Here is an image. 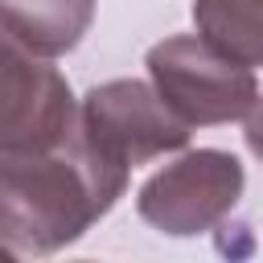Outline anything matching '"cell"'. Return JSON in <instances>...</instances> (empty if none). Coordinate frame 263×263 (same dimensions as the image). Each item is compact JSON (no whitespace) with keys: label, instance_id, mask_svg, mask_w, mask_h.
<instances>
[{"label":"cell","instance_id":"2","mask_svg":"<svg viewBox=\"0 0 263 263\" xmlns=\"http://www.w3.org/2000/svg\"><path fill=\"white\" fill-rule=\"evenodd\" d=\"M148 86L156 99L193 132V127H214V123H247L255 132V111H259V78L255 70L222 58L210 49L201 37L181 33L164 37L148 49Z\"/></svg>","mask_w":263,"mask_h":263},{"label":"cell","instance_id":"3","mask_svg":"<svg viewBox=\"0 0 263 263\" xmlns=\"http://www.w3.org/2000/svg\"><path fill=\"white\" fill-rule=\"evenodd\" d=\"M242 185L247 168L234 152L197 148L152 173L136 193V210L152 230L168 238H193L230 218L242 197Z\"/></svg>","mask_w":263,"mask_h":263},{"label":"cell","instance_id":"4","mask_svg":"<svg viewBox=\"0 0 263 263\" xmlns=\"http://www.w3.org/2000/svg\"><path fill=\"white\" fill-rule=\"evenodd\" d=\"M78 132L103 160L119 164L123 173L189 144V127L140 78H111L90 86L78 103Z\"/></svg>","mask_w":263,"mask_h":263},{"label":"cell","instance_id":"9","mask_svg":"<svg viewBox=\"0 0 263 263\" xmlns=\"http://www.w3.org/2000/svg\"><path fill=\"white\" fill-rule=\"evenodd\" d=\"M78 263H95V259H78Z\"/></svg>","mask_w":263,"mask_h":263},{"label":"cell","instance_id":"5","mask_svg":"<svg viewBox=\"0 0 263 263\" xmlns=\"http://www.w3.org/2000/svg\"><path fill=\"white\" fill-rule=\"evenodd\" d=\"M74 119L78 103L66 74L0 29V152L49 148L74 127Z\"/></svg>","mask_w":263,"mask_h":263},{"label":"cell","instance_id":"1","mask_svg":"<svg viewBox=\"0 0 263 263\" xmlns=\"http://www.w3.org/2000/svg\"><path fill=\"white\" fill-rule=\"evenodd\" d=\"M127 189V173L103 160L74 127L29 152H0V238L25 255H58L78 242Z\"/></svg>","mask_w":263,"mask_h":263},{"label":"cell","instance_id":"6","mask_svg":"<svg viewBox=\"0 0 263 263\" xmlns=\"http://www.w3.org/2000/svg\"><path fill=\"white\" fill-rule=\"evenodd\" d=\"M90 21L95 0H0V29L41 62L70 53Z\"/></svg>","mask_w":263,"mask_h":263},{"label":"cell","instance_id":"7","mask_svg":"<svg viewBox=\"0 0 263 263\" xmlns=\"http://www.w3.org/2000/svg\"><path fill=\"white\" fill-rule=\"evenodd\" d=\"M193 25L210 49L255 70L263 62V21L259 0H193Z\"/></svg>","mask_w":263,"mask_h":263},{"label":"cell","instance_id":"8","mask_svg":"<svg viewBox=\"0 0 263 263\" xmlns=\"http://www.w3.org/2000/svg\"><path fill=\"white\" fill-rule=\"evenodd\" d=\"M0 263H21V259H16V251H12L4 238H0Z\"/></svg>","mask_w":263,"mask_h":263}]
</instances>
